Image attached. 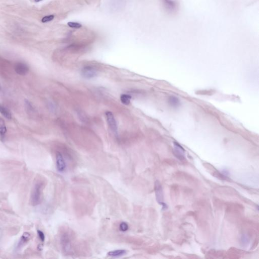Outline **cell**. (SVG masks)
<instances>
[{
	"label": "cell",
	"instance_id": "obj_1",
	"mask_svg": "<svg viewBox=\"0 0 259 259\" xmlns=\"http://www.w3.org/2000/svg\"><path fill=\"white\" fill-rule=\"evenodd\" d=\"M60 243L62 250L66 254H71L73 252V240L70 232L65 231L60 238Z\"/></svg>",
	"mask_w": 259,
	"mask_h": 259
},
{
	"label": "cell",
	"instance_id": "obj_2",
	"mask_svg": "<svg viewBox=\"0 0 259 259\" xmlns=\"http://www.w3.org/2000/svg\"><path fill=\"white\" fill-rule=\"evenodd\" d=\"M155 191L156 201L158 203L162 205L163 208H167V206L164 202V196L163 187L159 181H155Z\"/></svg>",
	"mask_w": 259,
	"mask_h": 259
},
{
	"label": "cell",
	"instance_id": "obj_3",
	"mask_svg": "<svg viewBox=\"0 0 259 259\" xmlns=\"http://www.w3.org/2000/svg\"><path fill=\"white\" fill-rule=\"evenodd\" d=\"M42 185L38 183L35 185L31 195V202L34 206H36L40 203L41 199Z\"/></svg>",
	"mask_w": 259,
	"mask_h": 259
},
{
	"label": "cell",
	"instance_id": "obj_4",
	"mask_svg": "<svg viewBox=\"0 0 259 259\" xmlns=\"http://www.w3.org/2000/svg\"><path fill=\"white\" fill-rule=\"evenodd\" d=\"M244 211L243 206L238 203H231L227 205L226 207V212L229 214L235 215L236 216L240 215Z\"/></svg>",
	"mask_w": 259,
	"mask_h": 259
},
{
	"label": "cell",
	"instance_id": "obj_5",
	"mask_svg": "<svg viewBox=\"0 0 259 259\" xmlns=\"http://www.w3.org/2000/svg\"><path fill=\"white\" fill-rule=\"evenodd\" d=\"M106 120L109 127L113 133L117 135V125L116 118L113 113L110 112H106L105 113Z\"/></svg>",
	"mask_w": 259,
	"mask_h": 259
},
{
	"label": "cell",
	"instance_id": "obj_6",
	"mask_svg": "<svg viewBox=\"0 0 259 259\" xmlns=\"http://www.w3.org/2000/svg\"><path fill=\"white\" fill-rule=\"evenodd\" d=\"M56 168L58 171L63 172L66 169V163L64 159V156L62 153L58 152L56 154Z\"/></svg>",
	"mask_w": 259,
	"mask_h": 259
},
{
	"label": "cell",
	"instance_id": "obj_7",
	"mask_svg": "<svg viewBox=\"0 0 259 259\" xmlns=\"http://www.w3.org/2000/svg\"><path fill=\"white\" fill-rule=\"evenodd\" d=\"M82 74L85 78L91 79L96 77L97 74V70L95 67L91 66H87L83 67L82 70Z\"/></svg>",
	"mask_w": 259,
	"mask_h": 259
},
{
	"label": "cell",
	"instance_id": "obj_8",
	"mask_svg": "<svg viewBox=\"0 0 259 259\" xmlns=\"http://www.w3.org/2000/svg\"><path fill=\"white\" fill-rule=\"evenodd\" d=\"M204 166L206 168V169L209 170V171H210V173H211L212 175L216 177L217 178L219 179L220 180H227L228 178L227 176L224 175V174L221 173L219 171H218L217 170H216L213 166H212V164H209V163H205Z\"/></svg>",
	"mask_w": 259,
	"mask_h": 259
},
{
	"label": "cell",
	"instance_id": "obj_9",
	"mask_svg": "<svg viewBox=\"0 0 259 259\" xmlns=\"http://www.w3.org/2000/svg\"><path fill=\"white\" fill-rule=\"evenodd\" d=\"M174 155L177 159L181 161H184L185 159V151L184 148L178 143H174Z\"/></svg>",
	"mask_w": 259,
	"mask_h": 259
},
{
	"label": "cell",
	"instance_id": "obj_10",
	"mask_svg": "<svg viewBox=\"0 0 259 259\" xmlns=\"http://www.w3.org/2000/svg\"><path fill=\"white\" fill-rule=\"evenodd\" d=\"M29 68L27 64L23 62H18L15 66V71L19 75H25L28 73Z\"/></svg>",
	"mask_w": 259,
	"mask_h": 259
},
{
	"label": "cell",
	"instance_id": "obj_11",
	"mask_svg": "<svg viewBox=\"0 0 259 259\" xmlns=\"http://www.w3.org/2000/svg\"><path fill=\"white\" fill-rule=\"evenodd\" d=\"M127 253V251L125 249H117L114 251H110L108 253V256L112 257H121L124 256Z\"/></svg>",
	"mask_w": 259,
	"mask_h": 259
},
{
	"label": "cell",
	"instance_id": "obj_12",
	"mask_svg": "<svg viewBox=\"0 0 259 259\" xmlns=\"http://www.w3.org/2000/svg\"><path fill=\"white\" fill-rule=\"evenodd\" d=\"M7 133V128L4 120L0 117V137L2 139H4Z\"/></svg>",
	"mask_w": 259,
	"mask_h": 259
},
{
	"label": "cell",
	"instance_id": "obj_13",
	"mask_svg": "<svg viewBox=\"0 0 259 259\" xmlns=\"http://www.w3.org/2000/svg\"><path fill=\"white\" fill-rule=\"evenodd\" d=\"M0 113L7 119L8 120L11 119L12 114L10 110L7 108L6 107L1 104H0Z\"/></svg>",
	"mask_w": 259,
	"mask_h": 259
},
{
	"label": "cell",
	"instance_id": "obj_14",
	"mask_svg": "<svg viewBox=\"0 0 259 259\" xmlns=\"http://www.w3.org/2000/svg\"><path fill=\"white\" fill-rule=\"evenodd\" d=\"M169 103L173 107H177L180 105V100L175 96H172L169 98Z\"/></svg>",
	"mask_w": 259,
	"mask_h": 259
},
{
	"label": "cell",
	"instance_id": "obj_15",
	"mask_svg": "<svg viewBox=\"0 0 259 259\" xmlns=\"http://www.w3.org/2000/svg\"><path fill=\"white\" fill-rule=\"evenodd\" d=\"M132 99V97L128 94H121L120 97V99L121 101V103L124 104L129 105L131 102V100Z\"/></svg>",
	"mask_w": 259,
	"mask_h": 259
},
{
	"label": "cell",
	"instance_id": "obj_16",
	"mask_svg": "<svg viewBox=\"0 0 259 259\" xmlns=\"http://www.w3.org/2000/svg\"><path fill=\"white\" fill-rule=\"evenodd\" d=\"M30 234L28 233L25 232L24 233L23 236L21 237L19 243L18 244V247H20L24 243L28 241L30 238Z\"/></svg>",
	"mask_w": 259,
	"mask_h": 259
},
{
	"label": "cell",
	"instance_id": "obj_17",
	"mask_svg": "<svg viewBox=\"0 0 259 259\" xmlns=\"http://www.w3.org/2000/svg\"><path fill=\"white\" fill-rule=\"evenodd\" d=\"M24 103H25L24 104H25V108H27L28 112H32L34 111V108L31 102L27 99H25Z\"/></svg>",
	"mask_w": 259,
	"mask_h": 259
},
{
	"label": "cell",
	"instance_id": "obj_18",
	"mask_svg": "<svg viewBox=\"0 0 259 259\" xmlns=\"http://www.w3.org/2000/svg\"><path fill=\"white\" fill-rule=\"evenodd\" d=\"M120 230L121 232H125L129 229V225L126 222H121L120 225Z\"/></svg>",
	"mask_w": 259,
	"mask_h": 259
},
{
	"label": "cell",
	"instance_id": "obj_19",
	"mask_svg": "<svg viewBox=\"0 0 259 259\" xmlns=\"http://www.w3.org/2000/svg\"><path fill=\"white\" fill-rule=\"evenodd\" d=\"M67 24L70 28H79L82 27L81 24L78 23H74V22H69Z\"/></svg>",
	"mask_w": 259,
	"mask_h": 259
},
{
	"label": "cell",
	"instance_id": "obj_20",
	"mask_svg": "<svg viewBox=\"0 0 259 259\" xmlns=\"http://www.w3.org/2000/svg\"><path fill=\"white\" fill-rule=\"evenodd\" d=\"M241 243H242L243 245H248V244L249 243V238L248 237V236L246 234L242 235V237H241Z\"/></svg>",
	"mask_w": 259,
	"mask_h": 259
},
{
	"label": "cell",
	"instance_id": "obj_21",
	"mask_svg": "<svg viewBox=\"0 0 259 259\" xmlns=\"http://www.w3.org/2000/svg\"><path fill=\"white\" fill-rule=\"evenodd\" d=\"M54 18V16L53 15L46 16L42 18V23H48V22H50V21L53 20Z\"/></svg>",
	"mask_w": 259,
	"mask_h": 259
},
{
	"label": "cell",
	"instance_id": "obj_22",
	"mask_svg": "<svg viewBox=\"0 0 259 259\" xmlns=\"http://www.w3.org/2000/svg\"><path fill=\"white\" fill-rule=\"evenodd\" d=\"M38 234L40 240L43 241V242L44 241L45 239V234H44V233L42 231H40V230H38Z\"/></svg>",
	"mask_w": 259,
	"mask_h": 259
},
{
	"label": "cell",
	"instance_id": "obj_23",
	"mask_svg": "<svg viewBox=\"0 0 259 259\" xmlns=\"http://www.w3.org/2000/svg\"><path fill=\"white\" fill-rule=\"evenodd\" d=\"M35 2H39L42 1L43 0H35Z\"/></svg>",
	"mask_w": 259,
	"mask_h": 259
},
{
	"label": "cell",
	"instance_id": "obj_24",
	"mask_svg": "<svg viewBox=\"0 0 259 259\" xmlns=\"http://www.w3.org/2000/svg\"><path fill=\"white\" fill-rule=\"evenodd\" d=\"M0 89H1V87H0Z\"/></svg>",
	"mask_w": 259,
	"mask_h": 259
}]
</instances>
